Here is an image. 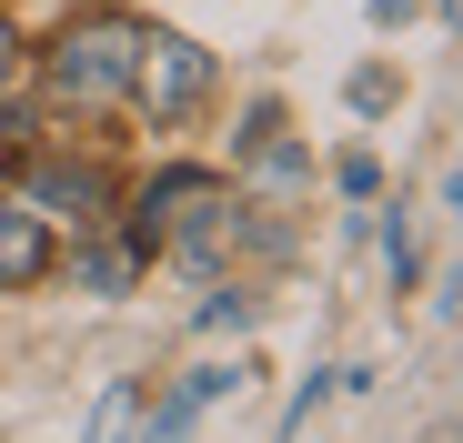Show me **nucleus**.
I'll return each mask as SVG.
<instances>
[{"instance_id": "nucleus-3", "label": "nucleus", "mask_w": 463, "mask_h": 443, "mask_svg": "<svg viewBox=\"0 0 463 443\" xmlns=\"http://www.w3.org/2000/svg\"><path fill=\"white\" fill-rule=\"evenodd\" d=\"M31 192H41V212H71V232H101L111 222V182L91 162H31Z\"/></svg>"}, {"instance_id": "nucleus-2", "label": "nucleus", "mask_w": 463, "mask_h": 443, "mask_svg": "<svg viewBox=\"0 0 463 443\" xmlns=\"http://www.w3.org/2000/svg\"><path fill=\"white\" fill-rule=\"evenodd\" d=\"M131 101H141L151 121H182V111H202V101H212V51H202V41H182V31H141Z\"/></svg>"}, {"instance_id": "nucleus-1", "label": "nucleus", "mask_w": 463, "mask_h": 443, "mask_svg": "<svg viewBox=\"0 0 463 443\" xmlns=\"http://www.w3.org/2000/svg\"><path fill=\"white\" fill-rule=\"evenodd\" d=\"M131 61H141V21L121 11H91L51 41V91L71 111H101V101H131Z\"/></svg>"}, {"instance_id": "nucleus-6", "label": "nucleus", "mask_w": 463, "mask_h": 443, "mask_svg": "<svg viewBox=\"0 0 463 443\" xmlns=\"http://www.w3.org/2000/svg\"><path fill=\"white\" fill-rule=\"evenodd\" d=\"M121 282H131V252H121V242L81 252V292H121Z\"/></svg>"}, {"instance_id": "nucleus-9", "label": "nucleus", "mask_w": 463, "mask_h": 443, "mask_svg": "<svg viewBox=\"0 0 463 443\" xmlns=\"http://www.w3.org/2000/svg\"><path fill=\"white\" fill-rule=\"evenodd\" d=\"M403 11H413V0H373V21H403Z\"/></svg>"}, {"instance_id": "nucleus-8", "label": "nucleus", "mask_w": 463, "mask_h": 443, "mask_svg": "<svg viewBox=\"0 0 463 443\" xmlns=\"http://www.w3.org/2000/svg\"><path fill=\"white\" fill-rule=\"evenodd\" d=\"M11 71H21V41H11V21H0V91H11Z\"/></svg>"}, {"instance_id": "nucleus-5", "label": "nucleus", "mask_w": 463, "mask_h": 443, "mask_svg": "<svg viewBox=\"0 0 463 443\" xmlns=\"http://www.w3.org/2000/svg\"><path fill=\"white\" fill-rule=\"evenodd\" d=\"M232 383H242V373H232V363H202V373H192V383H182V393H172L162 413H151V423H192V413H202V403H222Z\"/></svg>"}, {"instance_id": "nucleus-4", "label": "nucleus", "mask_w": 463, "mask_h": 443, "mask_svg": "<svg viewBox=\"0 0 463 443\" xmlns=\"http://www.w3.org/2000/svg\"><path fill=\"white\" fill-rule=\"evenodd\" d=\"M41 272H51V222L21 212V202H0V292H21Z\"/></svg>"}, {"instance_id": "nucleus-7", "label": "nucleus", "mask_w": 463, "mask_h": 443, "mask_svg": "<svg viewBox=\"0 0 463 443\" xmlns=\"http://www.w3.org/2000/svg\"><path fill=\"white\" fill-rule=\"evenodd\" d=\"M131 423H141V393H131V383H121V393H111V403H101V433H131Z\"/></svg>"}]
</instances>
